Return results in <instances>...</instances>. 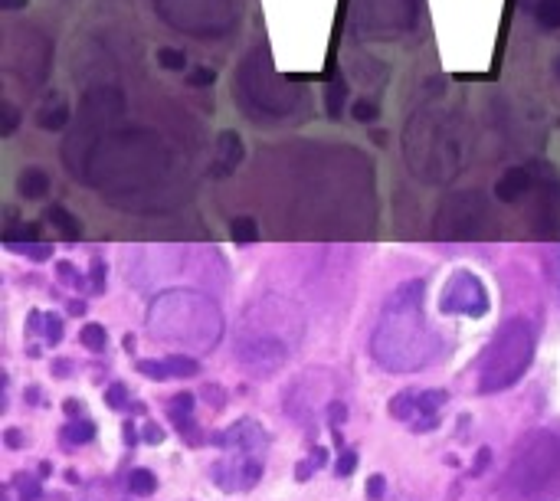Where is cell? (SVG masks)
<instances>
[{
	"label": "cell",
	"instance_id": "6da1fadb",
	"mask_svg": "<svg viewBox=\"0 0 560 501\" xmlns=\"http://www.w3.org/2000/svg\"><path fill=\"white\" fill-rule=\"evenodd\" d=\"M171 171V148L158 131L125 125L109 128L89 145L73 167L76 181L99 187L109 197H131L151 190Z\"/></svg>",
	"mask_w": 560,
	"mask_h": 501
},
{
	"label": "cell",
	"instance_id": "7a4b0ae2",
	"mask_svg": "<svg viewBox=\"0 0 560 501\" xmlns=\"http://www.w3.org/2000/svg\"><path fill=\"white\" fill-rule=\"evenodd\" d=\"M469 154V122L459 109L426 105L403 128V158L423 184H449L466 167Z\"/></svg>",
	"mask_w": 560,
	"mask_h": 501
},
{
	"label": "cell",
	"instance_id": "3957f363",
	"mask_svg": "<svg viewBox=\"0 0 560 501\" xmlns=\"http://www.w3.org/2000/svg\"><path fill=\"white\" fill-rule=\"evenodd\" d=\"M374 361L390 374L420 371L439 354L436 331L426 325L420 305H390L380 315L371 338Z\"/></svg>",
	"mask_w": 560,
	"mask_h": 501
},
{
	"label": "cell",
	"instance_id": "277c9868",
	"mask_svg": "<svg viewBox=\"0 0 560 501\" xmlns=\"http://www.w3.org/2000/svg\"><path fill=\"white\" fill-rule=\"evenodd\" d=\"M148 328L158 341L184 344L194 351L217 348L223 334V315L217 302H210L200 292H164L148 308Z\"/></svg>",
	"mask_w": 560,
	"mask_h": 501
},
{
	"label": "cell",
	"instance_id": "5b68a950",
	"mask_svg": "<svg viewBox=\"0 0 560 501\" xmlns=\"http://www.w3.org/2000/svg\"><path fill=\"white\" fill-rule=\"evenodd\" d=\"M233 92L240 109L256 122H282L302 109V89L276 73L266 43L253 46L243 56L233 79Z\"/></svg>",
	"mask_w": 560,
	"mask_h": 501
},
{
	"label": "cell",
	"instance_id": "8992f818",
	"mask_svg": "<svg viewBox=\"0 0 560 501\" xmlns=\"http://www.w3.org/2000/svg\"><path fill=\"white\" fill-rule=\"evenodd\" d=\"M534 361V328L524 318H508L488 341L479 364V390L498 393L515 387Z\"/></svg>",
	"mask_w": 560,
	"mask_h": 501
},
{
	"label": "cell",
	"instance_id": "52a82bcc",
	"mask_svg": "<svg viewBox=\"0 0 560 501\" xmlns=\"http://www.w3.org/2000/svg\"><path fill=\"white\" fill-rule=\"evenodd\" d=\"M168 30L190 40H223L240 27L236 0H151Z\"/></svg>",
	"mask_w": 560,
	"mask_h": 501
},
{
	"label": "cell",
	"instance_id": "ba28073f",
	"mask_svg": "<svg viewBox=\"0 0 560 501\" xmlns=\"http://www.w3.org/2000/svg\"><path fill=\"white\" fill-rule=\"evenodd\" d=\"M557 472H560V436H554L551 429H534L515 449V459H511L505 475V492H511V498H531L544 492L554 482Z\"/></svg>",
	"mask_w": 560,
	"mask_h": 501
},
{
	"label": "cell",
	"instance_id": "9c48e42d",
	"mask_svg": "<svg viewBox=\"0 0 560 501\" xmlns=\"http://www.w3.org/2000/svg\"><path fill=\"white\" fill-rule=\"evenodd\" d=\"M420 0H351V33L361 40H393L413 30Z\"/></svg>",
	"mask_w": 560,
	"mask_h": 501
},
{
	"label": "cell",
	"instance_id": "30bf717a",
	"mask_svg": "<svg viewBox=\"0 0 560 501\" xmlns=\"http://www.w3.org/2000/svg\"><path fill=\"white\" fill-rule=\"evenodd\" d=\"M433 223L443 240H475L492 223V204L482 190H456L439 204Z\"/></svg>",
	"mask_w": 560,
	"mask_h": 501
},
{
	"label": "cell",
	"instance_id": "8fae6325",
	"mask_svg": "<svg viewBox=\"0 0 560 501\" xmlns=\"http://www.w3.org/2000/svg\"><path fill=\"white\" fill-rule=\"evenodd\" d=\"M53 66V43L37 27H20L10 37V73L27 89H37L50 76Z\"/></svg>",
	"mask_w": 560,
	"mask_h": 501
},
{
	"label": "cell",
	"instance_id": "7c38bea8",
	"mask_svg": "<svg viewBox=\"0 0 560 501\" xmlns=\"http://www.w3.org/2000/svg\"><path fill=\"white\" fill-rule=\"evenodd\" d=\"M236 361L246 374L253 377H272L276 371H282L285 361H289V348L272 338V334H246L236 344Z\"/></svg>",
	"mask_w": 560,
	"mask_h": 501
},
{
	"label": "cell",
	"instance_id": "4fadbf2b",
	"mask_svg": "<svg viewBox=\"0 0 560 501\" xmlns=\"http://www.w3.org/2000/svg\"><path fill=\"white\" fill-rule=\"evenodd\" d=\"M439 308H443V315L482 318L488 312V292H485L482 279L469 269H459L456 276L446 282L443 298H439Z\"/></svg>",
	"mask_w": 560,
	"mask_h": 501
},
{
	"label": "cell",
	"instance_id": "5bb4252c",
	"mask_svg": "<svg viewBox=\"0 0 560 501\" xmlns=\"http://www.w3.org/2000/svg\"><path fill=\"white\" fill-rule=\"evenodd\" d=\"M262 479V462L249 452H233V459H220L213 465V482L223 492H249Z\"/></svg>",
	"mask_w": 560,
	"mask_h": 501
},
{
	"label": "cell",
	"instance_id": "9a60e30c",
	"mask_svg": "<svg viewBox=\"0 0 560 501\" xmlns=\"http://www.w3.org/2000/svg\"><path fill=\"white\" fill-rule=\"evenodd\" d=\"M534 213L531 220L541 233H560V177L554 167H547L538 190H534Z\"/></svg>",
	"mask_w": 560,
	"mask_h": 501
},
{
	"label": "cell",
	"instance_id": "2e32d148",
	"mask_svg": "<svg viewBox=\"0 0 560 501\" xmlns=\"http://www.w3.org/2000/svg\"><path fill=\"white\" fill-rule=\"evenodd\" d=\"M541 167L544 164H521V167H511V171H505V177L498 181L495 187V197L502 200V204H521L524 197H531L534 190H538L541 184Z\"/></svg>",
	"mask_w": 560,
	"mask_h": 501
},
{
	"label": "cell",
	"instance_id": "e0dca14e",
	"mask_svg": "<svg viewBox=\"0 0 560 501\" xmlns=\"http://www.w3.org/2000/svg\"><path fill=\"white\" fill-rule=\"evenodd\" d=\"M243 158H246L243 138L236 135V131H220V135H217V151H213V161H210V177H217V181L230 177L236 167L243 164Z\"/></svg>",
	"mask_w": 560,
	"mask_h": 501
},
{
	"label": "cell",
	"instance_id": "ac0fdd59",
	"mask_svg": "<svg viewBox=\"0 0 560 501\" xmlns=\"http://www.w3.org/2000/svg\"><path fill=\"white\" fill-rule=\"evenodd\" d=\"M213 443L230 446L233 452H249V456H253V449L266 446V429H262L259 423H253V420H240L233 429L213 436Z\"/></svg>",
	"mask_w": 560,
	"mask_h": 501
},
{
	"label": "cell",
	"instance_id": "d6986e66",
	"mask_svg": "<svg viewBox=\"0 0 560 501\" xmlns=\"http://www.w3.org/2000/svg\"><path fill=\"white\" fill-rule=\"evenodd\" d=\"M17 194L23 200H43L50 194V174L43 167H23L17 177Z\"/></svg>",
	"mask_w": 560,
	"mask_h": 501
},
{
	"label": "cell",
	"instance_id": "ffe728a7",
	"mask_svg": "<svg viewBox=\"0 0 560 501\" xmlns=\"http://www.w3.org/2000/svg\"><path fill=\"white\" fill-rule=\"evenodd\" d=\"M37 125L43 131H63L69 125V105L63 102V95H53L50 102L37 112Z\"/></svg>",
	"mask_w": 560,
	"mask_h": 501
},
{
	"label": "cell",
	"instance_id": "44dd1931",
	"mask_svg": "<svg viewBox=\"0 0 560 501\" xmlns=\"http://www.w3.org/2000/svg\"><path fill=\"white\" fill-rule=\"evenodd\" d=\"M46 220H50V223L56 226V230H63L66 240H79V236H82L79 217H73V213H69L63 204H53L50 210H46Z\"/></svg>",
	"mask_w": 560,
	"mask_h": 501
},
{
	"label": "cell",
	"instance_id": "7402d4cb",
	"mask_svg": "<svg viewBox=\"0 0 560 501\" xmlns=\"http://www.w3.org/2000/svg\"><path fill=\"white\" fill-rule=\"evenodd\" d=\"M10 488L17 492V501H40L43 498V488H40V479L30 472H17Z\"/></svg>",
	"mask_w": 560,
	"mask_h": 501
},
{
	"label": "cell",
	"instance_id": "603a6c76",
	"mask_svg": "<svg viewBox=\"0 0 560 501\" xmlns=\"http://www.w3.org/2000/svg\"><path fill=\"white\" fill-rule=\"evenodd\" d=\"M164 371H168V380L171 377H197L200 374V361L187 354H174V357H164Z\"/></svg>",
	"mask_w": 560,
	"mask_h": 501
},
{
	"label": "cell",
	"instance_id": "cb8c5ba5",
	"mask_svg": "<svg viewBox=\"0 0 560 501\" xmlns=\"http://www.w3.org/2000/svg\"><path fill=\"white\" fill-rule=\"evenodd\" d=\"M344 99H348V82H344V79H331L328 89H325V105H328V115L331 118H341Z\"/></svg>",
	"mask_w": 560,
	"mask_h": 501
},
{
	"label": "cell",
	"instance_id": "d4e9b609",
	"mask_svg": "<svg viewBox=\"0 0 560 501\" xmlns=\"http://www.w3.org/2000/svg\"><path fill=\"white\" fill-rule=\"evenodd\" d=\"M534 20L544 30H560V0H538L534 4Z\"/></svg>",
	"mask_w": 560,
	"mask_h": 501
},
{
	"label": "cell",
	"instance_id": "484cf974",
	"mask_svg": "<svg viewBox=\"0 0 560 501\" xmlns=\"http://www.w3.org/2000/svg\"><path fill=\"white\" fill-rule=\"evenodd\" d=\"M230 236H233V243L249 246V243L259 240V226H256L253 217H236V220L230 223Z\"/></svg>",
	"mask_w": 560,
	"mask_h": 501
},
{
	"label": "cell",
	"instance_id": "4316f807",
	"mask_svg": "<svg viewBox=\"0 0 560 501\" xmlns=\"http://www.w3.org/2000/svg\"><path fill=\"white\" fill-rule=\"evenodd\" d=\"M63 439H69V446H86L95 439V426L89 420H73L69 426H63Z\"/></svg>",
	"mask_w": 560,
	"mask_h": 501
},
{
	"label": "cell",
	"instance_id": "83f0119b",
	"mask_svg": "<svg viewBox=\"0 0 560 501\" xmlns=\"http://www.w3.org/2000/svg\"><path fill=\"white\" fill-rule=\"evenodd\" d=\"M128 488L135 495H154L158 492V475H154L151 469H135L128 475Z\"/></svg>",
	"mask_w": 560,
	"mask_h": 501
},
{
	"label": "cell",
	"instance_id": "f1b7e54d",
	"mask_svg": "<svg viewBox=\"0 0 560 501\" xmlns=\"http://www.w3.org/2000/svg\"><path fill=\"white\" fill-rule=\"evenodd\" d=\"M420 413V407H416V397L413 393H397V397L390 400V416L400 423H410V416Z\"/></svg>",
	"mask_w": 560,
	"mask_h": 501
},
{
	"label": "cell",
	"instance_id": "f546056e",
	"mask_svg": "<svg viewBox=\"0 0 560 501\" xmlns=\"http://www.w3.org/2000/svg\"><path fill=\"white\" fill-rule=\"evenodd\" d=\"M79 341L86 344L89 351H105V348H109V334H105L102 325H95V321H89V325L79 331Z\"/></svg>",
	"mask_w": 560,
	"mask_h": 501
},
{
	"label": "cell",
	"instance_id": "4dcf8cb0",
	"mask_svg": "<svg viewBox=\"0 0 560 501\" xmlns=\"http://www.w3.org/2000/svg\"><path fill=\"white\" fill-rule=\"evenodd\" d=\"M449 403V393L446 390H423L420 397H416V407L426 416H436V410H443Z\"/></svg>",
	"mask_w": 560,
	"mask_h": 501
},
{
	"label": "cell",
	"instance_id": "1f68e13d",
	"mask_svg": "<svg viewBox=\"0 0 560 501\" xmlns=\"http://www.w3.org/2000/svg\"><path fill=\"white\" fill-rule=\"evenodd\" d=\"M10 249H14V253H20V256L33 259V262H46V259L53 256V246L50 243H40V240H33V243H10Z\"/></svg>",
	"mask_w": 560,
	"mask_h": 501
},
{
	"label": "cell",
	"instance_id": "d6a6232c",
	"mask_svg": "<svg viewBox=\"0 0 560 501\" xmlns=\"http://www.w3.org/2000/svg\"><path fill=\"white\" fill-rule=\"evenodd\" d=\"M158 66H164L168 73H184V69H187V53L174 50V46H164V50H158Z\"/></svg>",
	"mask_w": 560,
	"mask_h": 501
},
{
	"label": "cell",
	"instance_id": "836d02e7",
	"mask_svg": "<svg viewBox=\"0 0 560 501\" xmlns=\"http://www.w3.org/2000/svg\"><path fill=\"white\" fill-rule=\"evenodd\" d=\"M105 262H102V256H92V266H89V289L95 292V295H102L105 292Z\"/></svg>",
	"mask_w": 560,
	"mask_h": 501
},
{
	"label": "cell",
	"instance_id": "e575fe53",
	"mask_svg": "<svg viewBox=\"0 0 560 501\" xmlns=\"http://www.w3.org/2000/svg\"><path fill=\"white\" fill-rule=\"evenodd\" d=\"M43 341L56 348L59 341H63V318L59 315H46V325H43Z\"/></svg>",
	"mask_w": 560,
	"mask_h": 501
},
{
	"label": "cell",
	"instance_id": "d590c367",
	"mask_svg": "<svg viewBox=\"0 0 560 501\" xmlns=\"http://www.w3.org/2000/svg\"><path fill=\"white\" fill-rule=\"evenodd\" d=\"M171 420H174V426L181 429V433H187V436H194V443H197V423H194V416H190V410H174L171 407Z\"/></svg>",
	"mask_w": 560,
	"mask_h": 501
},
{
	"label": "cell",
	"instance_id": "8d00e7d4",
	"mask_svg": "<svg viewBox=\"0 0 560 501\" xmlns=\"http://www.w3.org/2000/svg\"><path fill=\"white\" fill-rule=\"evenodd\" d=\"M354 469H357V452L344 449L338 456V462H335V475H338V479H348V475H354Z\"/></svg>",
	"mask_w": 560,
	"mask_h": 501
},
{
	"label": "cell",
	"instance_id": "74e56055",
	"mask_svg": "<svg viewBox=\"0 0 560 501\" xmlns=\"http://www.w3.org/2000/svg\"><path fill=\"white\" fill-rule=\"evenodd\" d=\"M354 118H357V122H377V118H380L377 102H371V99L354 102Z\"/></svg>",
	"mask_w": 560,
	"mask_h": 501
},
{
	"label": "cell",
	"instance_id": "f35d334b",
	"mask_svg": "<svg viewBox=\"0 0 560 501\" xmlns=\"http://www.w3.org/2000/svg\"><path fill=\"white\" fill-rule=\"evenodd\" d=\"M138 374H145L151 380H168V371H164V361H151V357H145V361H138Z\"/></svg>",
	"mask_w": 560,
	"mask_h": 501
},
{
	"label": "cell",
	"instance_id": "ab89813d",
	"mask_svg": "<svg viewBox=\"0 0 560 501\" xmlns=\"http://www.w3.org/2000/svg\"><path fill=\"white\" fill-rule=\"evenodd\" d=\"M56 272H59V279H63L66 285H73V289H79V285L86 282V279H82V272L73 266V262H59Z\"/></svg>",
	"mask_w": 560,
	"mask_h": 501
},
{
	"label": "cell",
	"instance_id": "60d3db41",
	"mask_svg": "<svg viewBox=\"0 0 560 501\" xmlns=\"http://www.w3.org/2000/svg\"><path fill=\"white\" fill-rule=\"evenodd\" d=\"M364 492H367V498H371V501H384L387 479H384V475H371V479H367V485H364Z\"/></svg>",
	"mask_w": 560,
	"mask_h": 501
},
{
	"label": "cell",
	"instance_id": "b9f144b4",
	"mask_svg": "<svg viewBox=\"0 0 560 501\" xmlns=\"http://www.w3.org/2000/svg\"><path fill=\"white\" fill-rule=\"evenodd\" d=\"M187 82H190V86H197V89H204V86H213V82H217V73L207 69V66H197L194 73L187 76Z\"/></svg>",
	"mask_w": 560,
	"mask_h": 501
},
{
	"label": "cell",
	"instance_id": "7bdbcfd3",
	"mask_svg": "<svg viewBox=\"0 0 560 501\" xmlns=\"http://www.w3.org/2000/svg\"><path fill=\"white\" fill-rule=\"evenodd\" d=\"M105 403H109V407H115V410H122L125 403H128V390H125V384H112L109 390H105Z\"/></svg>",
	"mask_w": 560,
	"mask_h": 501
},
{
	"label": "cell",
	"instance_id": "ee69618b",
	"mask_svg": "<svg viewBox=\"0 0 560 501\" xmlns=\"http://www.w3.org/2000/svg\"><path fill=\"white\" fill-rule=\"evenodd\" d=\"M488 465H492V449L482 446L479 452H475V465H472V479H479V475L488 472Z\"/></svg>",
	"mask_w": 560,
	"mask_h": 501
},
{
	"label": "cell",
	"instance_id": "f6af8a7d",
	"mask_svg": "<svg viewBox=\"0 0 560 501\" xmlns=\"http://www.w3.org/2000/svg\"><path fill=\"white\" fill-rule=\"evenodd\" d=\"M141 439H145L148 446H161L164 443V429L158 423H145V426H141Z\"/></svg>",
	"mask_w": 560,
	"mask_h": 501
},
{
	"label": "cell",
	"instance_id": "bcb514c9",
	"mask_svg": "<svg viewBox=\"0 0 560 501\" xmlns=\"http://www.w3.org/2000/svg\"><path fill=\"white\" fill-rule=\"evenodd\" d=\"M20 125V112L14 109V102H4V135H14Z\"/></svg>",
	"mask_w": 560,
	"mask_h": 501
},
{
	"label": "cell",
	"instance_id": "7dc6e473",
	"mask_svg": "<svg viewBox=\"0 0 560 501\" xmlns=\"http://www.w3.org/2000/svg\"><path fill=\"white\" fill-rule=\"evenodd\" d=\"M344 420H348V407H344V403H331V407H328V423L338 429Z\"/></svg>",
	"mask_w": 560,
	"mask_h": 501
},
{
	"label": "cell",
	"instance_id": "c3c4849f",
	"mask_svg": "<svg viewBox=\"0 0 560 501\" xmlns=\"http://www.w3.org/2000/svg\"><path fill=\"white\" fill-rule=\"evenodd\" d=\"M4 446L7 449H23V433H20V429H14V426L4 429Z\"/></svg>",
	"mask_w": 560,
	"mask_h": 501
},
{
	"label": "cell",
	"instance_id": "681fc988",
	"mask_svg": "<svg viewBox=\"0 0 560 501\" xmlns=\"http://www.w3.org/2000/svg\"><path fill=\"white\" fill-rule=\"evenodd\" d=\"M436 426H439V416H423V420L410 423L413 433H430V429H436Z\"/></svg>",
	"mask_w": 560,
	"mask_h": 501
},
{
	"label": "cell",
	"instance_id": "f907efd6",
	"mask_svg": "<svg viewBox=\"0 0 560 501\" xmlns=\"http://www.w3.org/2000/svg\"><path fill=\"white\" fill-rule=\"evenodd\" d=\"M63 410H66L69 420H82V413H86V407H82V400H66Z\"/></svg>",
	"mask_w": 560,
	"mask_h": 501
},
{
	"label": "cell",
	"instance_id": "816d5d0a",
	"mask_svg": "<svg viewBox=\"0 0 560 501\" xmlns=\"http://www.w3.org/2000/svg\"><path fill=\"white\" fill-rule=\"evenodd\" d=\"M204 400H207V403L213 400V407H223V393H220V387H217V384H207Z\"/></svg>",
	"mask_w": 560,
	"mask_h": 501
},
{
	"label": "cell",
	"instance_id": "f5cc1de1",
	"mask_svg": "<svg viewBox=\"0 0 560 501\" xmlns=\"http://www.w3.org/2000/svg\"><path fill=\"white\" fill-rule=\"evenodd\" d=\"M171 407L174 410H190L194 407V397H190V393H177V397L171 400Z\"/></svg>",
	"mask_w": 560,
	"mask_h": 501
},
{
	"label": "cell",
	"instance_id": "db71d44e",
	"mask_svg": "<svg viewBox=\"0 0 560 501\" xmlns=\"http://www.w3.org/2000/svg\"><path fill=\"white\" fill-rule=\"evenodd\" d=\"M312 469H315V462H312V459H308V462H299V469H295V479H299V482H308V479H312Z\"/></svg>",
	"mask_w": 560,
	"mask_h": 501
},
{
	"label": "cell",
	"instance_id": "11a10c76",
	"mask_svg": "<svg viewBox=\"0 0 560 501\" xmlns=\"http://www.w3.org/2000/svg\"><path fill=\"white\" fill-rule=\"evenodd\" d=\"M312 462H315V469H318V465H325V462H328V452L318 446V449L312 452Z\"/></svg>",
	"mask_w": 560,
	"mask_h": 501
},
{
	"label": "cell",
	"instance_id": "9f6ffc18",
	"mask_svg": "<svg viewBox=\"0 0 560 501\" xmlns=\"http://www.w3.org/2000/svg\"><path fill=\"white\" fill-rule=\"evenodd\" d=\"M125 443H128V446L138 443V433H135V426H131V423H125Z\"/></svg>",
	"mask_w": 560,
	"mask_h": 501
},
{
	"label": "cell",
	"instance_id": "6f0895ef",
	"mask_svg": "<svg viewBox=\"0 0 560 501\" xmlns=\"http://www.w3.org/2000/svg\"><path fill=\"white\" fill-rule=\"evenodd\" d=\"M0 7H4V10H20V7H27V0H0Z\"/></svg>",
	"mask_w": 560,
	"mask_h": 501
},
{
	"label": "cell",
	"instance_id": "680465c9",
	"mask_svg": "<svg viewBox=\"0 0 560 501\" xmlns=\"http://www.w3.org/2000/svg\"><path fill=\"white\" fill-rule=\"evenodd\" d=\"M53 374H59V377H66V374H69V364H66V357H59V361H56V367H53Z\"/></svg>",
	"mask_w": 560,
	"mask_h": 501
},
{
	"label": "cell",
	"instance_id": "91938a15",
	"mask_svg": "<svg viewBox=\"0 0 560 501\" xmlns=\"http://www.w3.org/2000/svg\"><path fill=\"white\" fill-rule=\"evenodd\" d=\"M86 312H89L86 302H73V305H69V315H86Z\"/></svg>",
	"mask_w": 560,
	"mask_h": 501
},
{
	"label": "cell",
	"instance_id": "94428289",
	"mask_svg": "<svg viewBox=\"0 0 560 501\" xmlns=\"http://www.w3.org/2000/svg\"><path fill=\"white\" fill-rule=\"evenodd\" d=\"M50 472H53V465L50 462H40V479H46Z\"/></svg>",
	"mask_w": 560,
	"mask_h": 501
},
{
	"label": "cell",
	"instance_id": "6125c7cd",
	"mask_svg": "<svg viewBox=\"0 0 560 501\" xmlns=\"http://www.w3.org/2000/svg\"><path fill=\"white\" fill-rule=\"evenodd\" d=\"M10 492H14V488H0V501H14V498H10Z\"/></svg>",
	"mask_w": 560,
	"mask_h": 501
},
{
	"label": "cell",
	"instance_id": "be15d7a7",
	"mask_svg": "<svg viewBox=\"0 0 560 501\" xmlns=\"http://www.w3.org/2000/svg\"><path fill=\"white\" fill-rule=\"evenodd\" d=\"M557 76H560V59H557Z\"/></svg>",
	"mask_w": 560,
	"mask_h": 501
}]
</instances>
